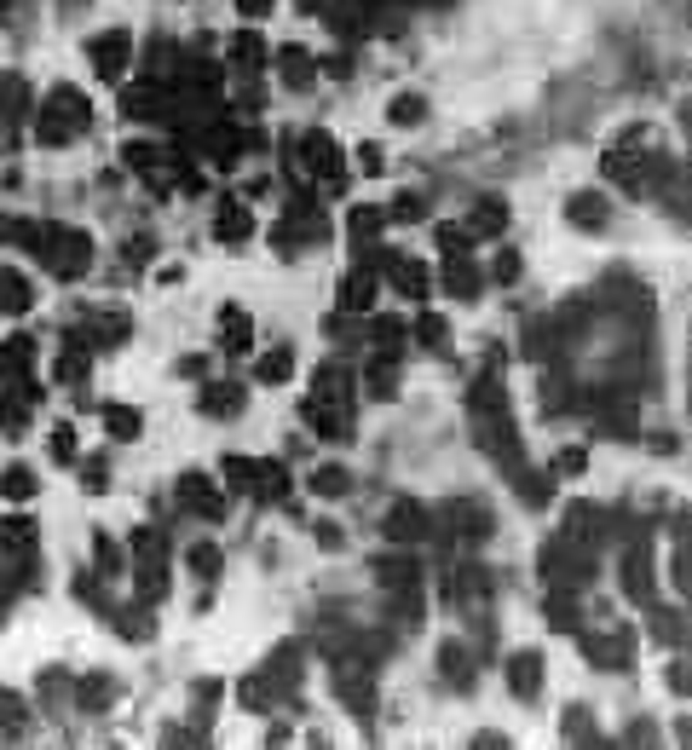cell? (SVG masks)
<instances>
[{
	"instance_id": "1",
	"label": "cell",
	"mask_w": 692,
	"mask_h": 750,
	"mask_svg": "<svg viewBox=\"0 0 692 750\" xmlns=\"http://www.w3.org/2000/svg\"><path fill=\"white\" fill-rule=\"evenodd\" d=\"M87 121H92V104H87L75 87H58L53 99H46L35 133H41V145H70V133H82Z\"/></svg>"
},
{
	"instance_id": "2",
	"label": "cell",
	"mask_w": 692,
	"mask_h": 750,
	"mask_svg": "<svg viewBox=\"0 0 692 750\" xmlns=\"http://www.w3.org/2000/svg\"><path fill=\"white\" fill-rule=\"evenodd\" d=\"M41 260L53 265V272L64 277V284H75V277H87V265H92V237H87V231H64V226H46Z\"/></svg>"
},
{
	"instance_id": "3",
	"label": "cell",
	"mask_w": 692,
	"mask_h": 750,
	"mask_svg": "<svg viewBox=\"0 0 692 750\" xmlns=\"http://www.w3.org/2000/svg\"><path fill=\"white\" fill-rule=\"evenodd\" d=\"M87 53H92V70H99L104 82H116V75L128 70V58H133V41H128V29H104V35L87 41Z\"/></svg>"
},
{
	"instance_id": "4",
	"label": "cell",
	"mask_w": 692,
	"mask_h": 750,
	"mask_svg": "<svg viewBox=\"0 0 692 750\" xmlns=\"http://www.w3.org/2000/svg\"><path fill=\"white\" fill-rule=\"evenodd\" d=\"M294 156L312 168V174H323L329 185L341 191V156H335V139H329L323 128H312V133H301V145H294Z\"/></svg>"
},
{
	"instance_id": "5",
	"label": "cell",
	"mask_w": 692,
	"mask_h": 750,
	"mask_svg": "<svg viewBox=\"0 0 692 750\" xmlns=\"http://www.w3.org/2000/svg\"><path fill=\"white\" fill-rule=\"evenodd\" d=\"M381 531H387L392 543H416V537H428V531H433V520H428V508H421V503L399 496V503H392V514L381 520Z\"/></svg>"
},
{
	"instance_id": "6",
	"label": "cell",
	"mask_w": 692,
	"mask_h": 750,
	"mask_svg": "<svg viewBox=\"0 0 692 750\" xmlns=\"http://www.w3.org/2000/svg\"><path fill=\"white\" fill-rule=\"evenodd\" d=\"M179 503H185V514H202V520H219V514H226V496H219V486L208 474H185L179 479Z\"/></svg>"
},
{
	"instance_id": "7",
	"label": "cell",
	"mask_w": 692,
	"mask_h": 750,
	"mask_svg": "<svg viewBox=\"0 0 692 750\" xmlns=\"http://www.w3.org/2000/svg\"><path fill=\"white\" fill-rule=\"evenodd\" d=\"M537 681H543V652H519V659H508L514 698H537Z\"/></svg>"
},
{
	"instance_id": "8",
	"label": "cell",
	"mask_w": 692,
	"mask_h": 750,
	"mask_svg": "<svg viewBox=\"0 0 692 750\" xmlns=\"http://www.w3.org/2000/svg\"><path fill=\"white\" fill-rule=\"evenodd\" d=\"M312 399H323V404H352V375H346L341 364H323L318 381H312Z\"/></svg>"
},
{
	"instance_id": "9",
	"label": "cell",
	"mask_w": 692,
	"mask_h": 750,
	"mask_svg": "<svg viewBox=\"0 0 692 750\" xmlns=\"http://www.w3.org/2000/svg\"><path fill=\"white\" fill-rule=\"evenodd\" d=\"M24 116H29V82H18V75H0V121H6V128H18Z\"/></svg>"
},
{
	"instance_id": "10",
	"label": "cell",
	"mask_w": 692,
	"mask_h": 750,
	"mask_svg": "<svg viewBox=\"0 0 692 750\" xmlns=\"http://www.w3.org/2000/svg\"><path fill=\"white\" fill-rule=\"evenodd\" d=\"M243 410V387H231V381H219L202 393V416H214V421H226V416H237Z\"/></svg>"
},
{
	"instance_id": "11",
	"label": "cell",
	"mask_w": 692,
	"mask_h": 750,
	"mask_svg": "<svg viewBox=\"0 0 692 750\" xmlns=\"http://www.w3.org/2000/svg\"><path fill=\"white\" fill-rule=\"evenodd\" d=\"M565 214H572V220L583 226V231H601L611 208H606V197H601V191H589V197H572V202H565Z\"/></svg>"
},
{
	"instance_id": "12",
	"label": "cell",
	"mask_w": 692,
	"mask_h": 750,
	"mask_svg": "<svg viewBox=\"0 0 692 750\" xmlns=\"http://www.w3.org/2000/svg\"><path fill=\"white\" fill-rule=\"evenodd\" d=\"M255 231V214L243 202H219V243H243Z\"/></svg>"
},
{
	"instance_id": "13",
	"label": "cell",
	"mask_w": 692,
	"mask_h": 750,
	"mask_svg": "<svg viewBox=\"0 0 692 750\" xmlns=\"http://www.w3.org/2000/svg\"><path fill=\"white\" fill-rule=\"evenodd\" d=\"M445 289L456 294V301H474V294H479V272L467 260H450L445 265Z\"/></svg>"
},
{
	"instance_id": "14",
	"label": "cell",
	"mask_w": 692,
	"mask_h": 750,
	"mask_svg": "<svg viewBox=\"0 0 692 750\" xmlns=\"http://www.w3.org/2000/svg\"><path fill=\"white\" fill-rule=\"evenodd\" d=\"M29 301H35V289L18 272H0V312H29Z\"/></svg>"
},
{
	"instance_id": "15",
	"label": "cell",
	"mask_w": 692,
	"mask_h": 750,
	"mask_svg": "<svg viewBox=\"0 0 692 750\" xmlns=\"http://www.w3.org/2000/svg\"><path fill=\"white\" fill-rule=\"evenodd\" d=\"M289 370H294V352H289V347H272V352H265V358H260V364H255V375H260V381H265V387H277V381H289Z\"/></svg>"
},
{
	"instance_id": "16",
	"label": "cell",
	"mask_w": 692,
	"mask_h": 750,
	"mask_svg": "<svg viewBox=\"0 0 692 750\" xmlns=\"http://www.w3.org/2000/svg\"><path fill=\"white\" fill-rule=\"evenodd\" d=\"M104 428H110V439H139V410H133V404H110Z\"/></svg>"
},
{
	"instance_id": "17",
	"label": "cell",
	"mask_w": 692,
	"mask_h": 750,
	"mask_svg": "<svg viewBox=\"0 0 692 750\" xmlns=\"http://www.w3.org/2000/svg\"><path fill=\"white\" fill-rule=\"evenodd\" d=\"M438 669H445V676L462 687L467 676H474V664H467V652H462V640H445V647H438Z\"/></svg>"
},
{
	"instance_id": "18",
	"label": "cell",
	"mask_w": 692,
	"mask_h": 750,
	"mask_svg": "<svg viewBox=\"0 0 692 750\" xmlns=\"http://www.w3.org/2000/svg\"><path fill=\"white\" fill-rule=\"evenodd\" d=\"M421 116H428V99H421V92H404V99L387 104V121H399V128H416Z\"/></svg>"
},
{
	"instance_id": "19",
	"label": "cell",
	"mask_w": 692,
	"mask_h": 750,
	"mask_svg": "<svg viewBox=\"0 0 692 750\" xmlns=\"http://www.w3.org/2000/svg\"><path fill=\"white\" fill-rule=\"evenodd\" d=\"M589 659H594V664H606V669L629 664V635H611V640H589Z\"/></svg>"
},
{
	"instance_id": "20",
	"label": "cell",
	"mask_w": 692,
	"mask_h": 750,
	"mask_svg": "<svg viewBox=\"0 0 692 750\" xmlns=\"http://www.w3.org/2000/svg\"><path fill=\"white\" fill-rule=\"evenodd\" d=\"M277 64H283V82H289V87H306L312 82V58L301 53V46H283Z\"/></svg>"
},
{
	"instance_id": "21",
	"label": "cell",
	"mask_w": 692,
	"mask_h": 750,
	"mask_svg": "<svg viewBox=\"0 0 692 750\" xmlns=\"http://www.w3.org/2000/svg\"><path fill=\"white\" fill-rule=\"evenodd\" d=\"M0 496L29 503V496H35V474H29V467H6V474H0Z\"/></svg>"
},
{
	"instance_id": "22",
	"label": "cell",
	"mask_w": 692,
	"mask_h": 750,
	"mask_svg": "<svg viewBox=\"0 0 692 750\" xmlns=\"http://www.w3.org/2000/svg\"><path fill=\"white\" fill-rule=\"evenodd\" d=\"M370 301H375V277H370V272H352V284H341V306L364 312Z\"/></svg>"
},
{
	"instance_id": "23",
	"label": "cell",
	"mask_w": 692,
	"mask_h": 750,
	"mask_svg": "<svg viewBox=\"0 0 692 750\" xmlns=\"http://www.w3.org/2000/svg\"><path fill=\"white\" fill-rule=\"evenodd\" d=\"M231 58H237L243 70H260V64H265V41H260V35H248V29H243V35L231 41Z\"/></svg>"
},
{
	"instance_id": "24",
	"label": "cell",
	"mask_w": 692,
	"mask_h": 750,
	"mask_svg": "<svg viewBox=\"0 0 692 750\" xmlns=\"http://www.w3.org/2000/svg\"><path fill=\"white\" fill-rule=\"evenodd\" d=\"M399 289L410 294V301H421V294H428V265H421V260H399Z\"/></svg>"
},
{
	"instance_id": "25",
	"label": "cell",
	"mask_w": 692,
	"mask_h": 750,
	"mask_svg": "<svg viewBox=\"0 0 692 750\" xmlns=\"http://www.w3.org/2000/svg\"><path fill=\"white\" fill-rule=\"evenodd\" d=\"M474 226H479V237H496V231L508 226V208H502L496 197H491V202H479V208H474Z\"/></svg>"
},
{
	"instance_id": "26",
	"label": "cell",
	"mask_w": 692,
	"mask_h": 750,
	"mask_svg": "<svg viewBox=\"0 0 692 750\" xmlns=\"http://www.w3.org/2000/svg\"><path fill=\"white\" fill-rule=\"evenodd\" d=\"M346 486H352L346 467H318V474H312V491L318 496H346Z\"/></svg>"
},
{
	"instance_id": "27",
	"label": "cell",
	"mask_w": 692,
	"mask_h": 750,
	"mask_svg": "<svg viewBox=\"0 0 692 750\" xmlns=\"http://www.w3.org/2000/svg\"><path fill=\"white\" fill-rule=\"evenodd\" d=\"M226 352H248V318L237 306H226Z\"/></svg>"
},
{
	"instance_id": "28",
	"label": "cell",
	"mask_w": 692,
	"mask_h": 750,
	"mask_svg": "<svg viewBox=\"0 0 692 750\" xmlns=\"http://www.w3.org/2000/svg\"><path fill=\"white\" fill-rule=\"evenodd\" d=\"M375 577H381V583H399V589H416V566H410V560H381Z\"/></svg>"
},
{
	"instance_id": "29",
	"label": "cell",
	"mask_w": 692,
	"mask_h": 750,
	"mask_svg": "<svg viewBox=\"0 0 692 750\" xmlns=\"http://www.w3.org/2000/svg\"><path fill=\"white\" fill-rule=\"evenodd\" d=\"M381 220H387L381 208H352V214H346V226H352V237H375V231H381Z\"/></svg>"
},
{
	"instance_id": "30",
	"label": "cell",
	"mask_w": 692,
	"mask_h": 750,
	"mask_svg": "<svg viewBox=\"0 0 692 750\" xmlns=\"http://www.w3.org/2000/svg\"><path fill=\"white\" fill-rule=\"evenodd\" d=\"M565 549H560V543H548V549H543V560H537V566H543V577L548 572H554V566H565V560H560ZM583 577H589V560H577V572H572V583H583Z\"/></svg>"
},
{
	"instance_id": "31",
	"label": "cell",
	"mask_w": 692,
	"mask_h": 750,
	"mask_svg": "<svg viewBox=\"0 0 692 750\" xmlns=\"http://www.w3.org/2000/svg\"><path fill=\"white\" fill-rule=\"evenodd\" d=\"M191 572L197 577H214L219 572V549H214V543H197V549H191Z\"/></svg>"
},
{
	"instance_id": "32",
	"label": "cell",
	"mask_w": 692,
	"mask_h": 750,
	"mask_svg": "<svg viewBox=\"0 0 692 750\" xmlns=\"http://www.w3.org/2000/svg\"><path fill=\"white\" fill-rule=\"evenodd\" d=\"M226 479H231V491H248V486H255V467H248V457H226Z\"/></svg>"
},
{
	"instance_id": "33",
	"label": "cell",
	"mask_w": 692,
	"mask_h": 750,
	"mask_svg": "<svg viewBox=\"0 0 692 750\" xmlns=\"http://www.w3.org/2000/svg\"><path fill=\"white\" fill-rule=\"evenodd\" d=\"M548 623H554V630H572V623H577L572 595H554V601H548Z\"/></svg>"
},
{
	"instance_id": "34",
	"label": "cell",
	"mask_w": 692,
	"mask_h": 750,
	"mask_svg": "<svg viewBox=\"0 0 692 750\" xmlns=\"http://www.w3.org/2000/svg\"><path fill=\"white\" fill-rule=\"evenodd\" d=\"M82 705H87V710H104V705H110V681H104V676H87Z\"/></svg>"
},
{
	"instance_id": "35",
	"label": "cell",
	"mask_w": 692,
	"mask_h": 750,
	"mask_svg": "<svg viewBox=\"0 0 692 750\" xmlns=\"http://www.w3.org/2000/svg\"><path fill=\"white\" fill-rule=\"evenodd\" d=\"M53 462H64V467L75 462V428H58L53 433Z\"/></svg>"
},
{
	"instance_id": "36",
	"label": "cell",
	"mask_w": 692,
	"mask_h": 750,
	"mask_svg": "<svg viewBox=\"0 0 692 750\" xmlns=\"http://www.w3.org/2000/svg\"><path fill=\"white\" fill-rule=\"evenodd\" d=\"M583 467H589V457H583V450H560V457H554V474H560V479L583 474Z\"/></svg>"
},
{
	"instance_id": "37",
	"label": "cell",
	"mask_w": 692,
	"mask_h": 750,
	"mask_svg": "<svg viewBox=\"0 0 692 750\" xmlns=\"http://www.w3.org/2000/svg\"><path fill=\"white\" fill-rule=\"evenodd\" d=\"M433 237H438V243H445V248H450V255H462V248H467V226H438V231H433Z\"/></svg>"
},
{
	"instance_id": "38",
	"label": "cell",
	"mask_w": 692,
	"mask_h": 750,
	"mask_svg": "<svg viewBox=\"0 0 692 750\" xmlns=\"http://www.w3.org/2000/svg\"><path fill=\"white\" fill-rule=\"evenodd\" d=\"M491 272H496V284H514V277H519V255H514V248H502Z\"/></svg>"
},
{
	"instance_id": "39",
	"label": "cell",
	"mask_w": 692,
	"mask_h": 750,
	"mask_svg": "<svg viewBox=\"0 0 692 750\" xmlns=\"http://www.w3.org/2000/svg\"><path fill=\"white\" fill-rule=\"evenodd\" d=\"M421 214H428V202H421V197H399V202H392V220H421Z\"/></svg>"
},
{
	"instance_id": "40",
	"label": "cell",
	"mask_w": 692,
	"mask_h": 750,
	"mask_svg": "<svg viewBox=\"0 0 692 750\" xmlns=\"http://www.w3.org/2000/svg\"><path fill=\"white\" fill-rule=\"evenodd\" d=\"M392 387H399V375H387V364H375V375H370V393H375V399H392Z\"/></svg>"
},
{
	"instance_id": "41",
	"label": "cell",
	"mask_w": 692,
	"mask_h": 750,
	"mask_svg": "<svg viewBox=\"0 0 692 750\" xmlns=\"http://www.w3.org/2000/svg\"><path fill=\"white\" fill-rule=\"evenodd\" d=\"M421 323V341H428V347H445V318H416Z\"/></svg>"
},
{
	"instance_id": "42",
	"label": "cell",
	"mask_w": 692,
	"mask_h": 750,
	"mask_svg": "<svg viewBox=\"0 0 692 750\" xmlns=\"http://www.w3.org/2000/svg\"><path fill=\"white\" fill-rule=\"evenodd\" d=\"M99 572H121V554L110 549V537H99Z\"/></svg>"
},
{
	"instance_id": "43",
	"label": "cell",
	"mask_w": 692,
	"mask_h": 750,
	"mask_svg": "<svg viewBox=\"0 0 692 750\" xmlns=\"http://www.w3.org/2000/svg\"><path fill=\"white\" fill-rule=\"evenodd\" d=\"M82 486H87V491H104V486H110V474H104L99 462H92V467H82Z\"/></svg>"
},
{
	"instance_id": "44",
	"label": "cell",
	"mask_w": 692,
	"mask_h": 750,
	"mask_svg": "<svg viewBox=\"0 0 692 750\" xmlns=\"http://www.w3.org/2000/svg\"><path fill=\"white\" fill-rule=\"evenodd\" d=\"M237 12H243V18H265V12H272V0H237Z\"/></svg>"
},
{
	"instance_id": "45",
	"label": "cell",
	"mask_w": 692,
	"mask_h": 750,
	"mask_svg": "<svg viewBox=\"0 0 692 750\" xmlns=\"http://www.w3.org/2000/svg\"><path fill=\"white\" fill-rule=\"evenodd\" d=\"M323 70H329V75H352V53H335V58H329Z\"/></svg>"
},
{
	"instance_id": "46",
	"label": "cell",
	"mask_w": 692,
	"mask_h": 750,
	"mask_svg": "<svg viewBox=\"0 0 692 750\" xmlns=\"http://www.w3.org/2000/svg\"><path fill=\"white\" fill-rule=\"evenodd\" d=\"M358 162H364V174H381V150H375V145H364V156H358Z\"/></svg>"
},
{
	"instance_id": "47",
	"label": "cell",
	"mask_w": 692,
	"mask_h": 750,
	"mask_svg": "<svg viewBox=\"0 0 692 750\" xmlns=\"http://www.w3.org/2000/svg\"><path fill=\"white\" fill-rule=\"evenodd\" d=\"M318 543L323 549H341V525H318Z\"/></svg>"
},
{
	"instance_id": "48",
	"label": "cell",
	"mask_w": 692,
	"mask_h": 750,
	"mask_svg": "<svg viewBox=\"0 0 692 750\" xmlns=\"http://www.w3.org/2000/svg\"><path fill=\"white\" fill-rule=\"evenodd\" d=\"M301 12H318V0H301Z\"/></svg>"
},
{
	"instance_id": "49",
	"label": "cell",
	"mask_w": 692,
	"mask_h": 750,
	"mask_svg": "<svg viewBox=\"0 0 692 750\" xmlns=\"http://www.w3.org/2000/svg\"><path fill=\"white\" fill-rule=\"evenodd\" d=\"M0 6H6V0H0Z\"/></svg>"
}]
</instances>
